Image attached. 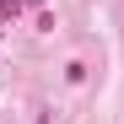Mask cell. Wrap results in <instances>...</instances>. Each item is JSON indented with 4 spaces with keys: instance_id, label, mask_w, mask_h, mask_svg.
Instances as JSON below:
<instances>
[{
    "instance_id": "6da1fadb",
    "label": "cell",
    "mask_w": 124,
    "mask_h": 124,
    "mask_svg": "<svg viewBox=\"0 0 124 124\" xmlns=\"http://www.w3.org/2000/svg\"><path fill=\"white\" fill-rule=\"evenodd\" d=\"M22 6H27V0H0V22H16V16H22Z\"/></svg>"
},
{
    "instance_id": "7a4b0ae2",
    "label": "cell",
    "mask_w": 124,
    "mask_h": 124,
    "mask_svg": "<svg viewBox=\"0 0 124 124\" xmlns=\"http://www.w3.org/2000/svg\"><path fill=\"white\" fill-rule=\"evenodd\" d=\"M27 6H43V0H27Z\"/></svg>"
}]
</instances>
